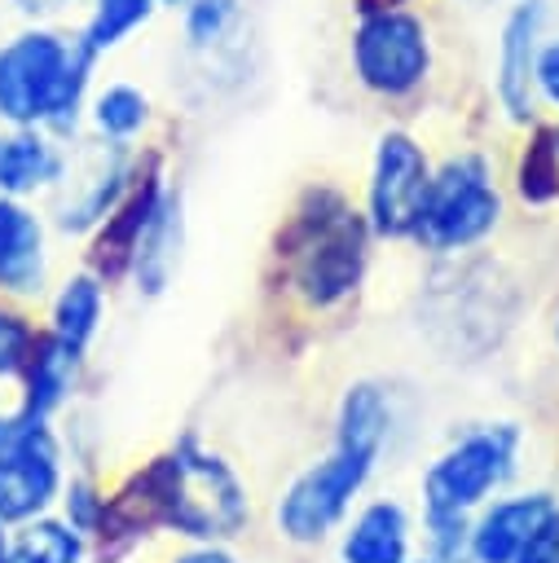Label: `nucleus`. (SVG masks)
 Returning <instances> with one entry per match:
<instances>
[{"label":"nucleus","mask_w":559,"mask_h":563,"mask_svg":"<svg viewBox=\"0 0 559 563\" xmlns=\"http://www.w3.org/2000/svg\"><path fill=\"white\" fill-rule=\"evenodd\" d=\"M84 532L57 519H26L22 532L9 541V563H79Z\"/></svg>","instance_id":"obj_24"},{"label":"nucleus","mask_w":559,"mask_h":563,"mask_svg":"<svg viewBox=\"0 0 559 563\" xmlns=\"http://www.w3.org/2000/svg\"><path fill=\"white\" fill-rule=\"evenodd\" d=\"M427 180H431L427 150L405 128H387L374 141L370 185H365V220H370L374 238L409 242L423 194H427Z\"/></svg>","instance_id":"obj_9"},{"label":"nucleus","mask_w":559,"mask_h":563,"mask_svg":"<svg viewBox=\"0 0 559 563\" xmlns=\"http://www.w3.org/2000/svg\"><path fill=\"white\" fill-rule=\"evenodd\" d=\"M48 277L44 216L26 198L0 194V295H40Z\"/></svg>","instance_id":"obj_13"},{"label":"nucleus","mask_w":559,"mask_h":563,"mask_svg":"<svg viewBox=\"0 0 559 563\" xmlns=\"http://www.w3.org/2000/svg\"><path fill=\"white\" fill-rule=\"evenodd\" d=\"M163 4H167V9H176V4H180V0H163Z\"/></svg>","instance_id":"obj_34"},{"label":"nucleus","mask_w":559,"mask_h":563,"mask_svg":"<svg viewBox=\"0 0 559 563\" xmlns=\"http://www.w3.org/2000/svg\"><path fill=\"white\" fill-rule=\"evenodd\" d=\"M515 198L524 207L559 202V123H528V136L515 154Z\"/></svg>","instance_id":"obj_21"},{"label":"nucleus","mask_w":559,"mask_h":563,"mask_svg":"<svg viewBox=\"0 0 559 563\" xmlns=\"http://www.w3.org/2000/svg\"><path fill=\"white\" fill-rule=\"evenodd\" d=\"M101 317H106V282L97 273H70L57 295H53V312H48V330L70 343V347H88L92 334L101 330Z\"/></svg>","instance_id":"obj_20"},{"label":"nucleus","mask_w":559,"mask_h":563,"mask_svg":"<svg viewBox=\"0 0 559 563\" xmlns=\"http://www.w3.org/2000/svg\"><path fill=\"white\" fill-rule=\"evenodd\" d=\"M511 563H559V506L550 510V519L528 537V545Z\"/></svg>","instance_id":"obj_27"},{"label":"nucleus","mask_w":559,"mask_h":563,"mask_svg":"<svg viewBox=\"0 0 559 563\" xmlns=\"http://www.w3.org/2000/svg\"><path fill=\"white\" fill-rule=\"evenodd\" d=\"M79 356H84V352L70 347V343H62L53 330L35 334V347H31L26 369H22V383H26V400H22V409L48 418V413L70 396L75 374H79Z\"/></svg>","instance_id":"obj_18"},{"label":"nucleus","mask_w":559,"mask_h":563,"mask_svg":"<svg viewBox=\"0 0 559 563\" xmlns=\"http://www.w3.org/2000/svg\"><path fill=\"white\" fill-rule=\"evenodd\" d=\"M9 9L22 22H62L70 9H84V0H9Z\"/></svg>","instance_id":"obj_29"},{"label":"nucleus","mask_w":559,"mask_h":563,"mask_svg":"<svg viewBox=\"0 0 559 563\" xmlns=\"http://www.w3.org/2000/svg\"><path fill=\"white\" fill-rule=\"evenodd\" d=\"M537 97H541V106L559 110V35L541 40V53H537Z\"/></svg>","instance_id":"obj_28"},{"label":"nucleus","mask_w":559,"mask_h":563,"mask_svg":"<svg viewBox=\"0 0 559 563\" xmlns=\"http://www.w3.org/2000/svg\"><path fill=\"white\" fill-rule=\"evenodd\" d=\"M497 224H502V189L489 154L458 150L440 167H431L409 242H418L431 255H462L475 251Z\"/></svg>","instance_id":"obj_6"},{"label":"nucleus","mask_w":559,"mask_h":563,"mask_svg":"<svg viewBox=\"0 0 559 563\" xmlns=\"http://www.w3.org/2000/svg\"><path fill=\"white\" fill-rule=\"evenodd\" d=\"M150 119H154V106H150V92L145 88H136L128 79L92 84L84 123L92 128L97 141H106V145H136L145 136Z\"/></svg>","instance_id":"obj_16"},{"label":"nucleus","mask_w":559,"mask_h":563,"mask_svg":"<svg viewBox=\"0 0 559 563\" xmlns=\"http://www.w3.org/2000/svg\"><path fill=\"white\" fill-rule=\"evenodd\" d=\"M101 506H106V497L88 479H75L70 484V493H66V519H70V528H79L84 537H92V528L101 519Z\"/></svg>","instance_id":"obj_26"},{"label":"nucleus","mask_w":559,"mask_h":563,"mask_svg":"<svg viewBox=\"0 0 559 563\" xmlns=\"http://www.w3.org/2000/svg\"><path fill=\"white\" fill-rule=\"evenodd\" d=\"M370 246L374 229L365 211H357L330 185H308L277 229L273 260L282 290L295 295L308 312H330L361 290Z\"/></svg>","instance_id":"obj_2"},{"label":"nucleus","mask_w":559,"mask_h":563,"mask_svg":"<svg viewBox=\"0 0 559 563\" xmlns=\"http://www.w3.org/2000/svg\"><path fill=\"white\" fill-rule=\"evenodd\" d=\"M242 523L246 488L233 466L194 435H180L167 453L132 471L114 497H106L92 537L101 541V559H114L154 528L189 541H224L242 532Z\"/></svg>","instance_id":"obj_1"},{"label":"nucleus","mask_w":559,"mask_h":563,"mask_svg":"<svg viewBox=\"0 0 559 563\" xmlns=\"http://www.w3.org/2000/svg\"><path fill=\"white\" fill-rule=\"evenodd\" d=\"M180 238H185V216H180V189H167L158 216L150 220L141 246H136V260H132V282L136 290L145 295H163L172 273H176V255H180Z\"/></svg>","instance_id":"obj_19"},{"label":"nucleus","mask_w":559,"mask_h":563,"mask_svg":"<svg viewBox=\"0 0 559 563\" xmlns=\"http://www.w3.org/2000/svg\"><path fill=\"white\" fill-rule=\"evenodd\" d=\"M555 343H559V312H555Z\"/></svg>","instance_id":"obj_33"},{"label":"nucleus","mask_w":559,"mask_h":563,"mask_svg":"<svg viewBox=\"0 0 559 563\" xmlns=\"http://www.w3.org/2000/svg\"><path fill=\"white\" fill-rule=\"evenodd\" d=\"M387 422H392V409H387V396L379 383L365 378L343 391L330 453L317 466H308L304 475H295V484L277 501V528L295 545L321 541L348 515L352 497L361 493V484L374 471V457L387 440Z\"/></svg>","instance_id":"obj_4"},{"label":"nucleus","mask_w":559,"mask_h":563,"mask_svg":"<svg viewBox=\"0 0 559 563\" xmlns=\"http://www.w3.org/2000/svg\"><path fill=\"white\" fill-rule=\"evenodd\" d=\"M343 563H409V519L396 501H370L339 545Z\"/></svg>","instance_id":"obj_17"},{"label":"nucleus","mask_w":559,"mask_h":563,"mask_svg":"<svg viewBox=\"0 0 559 563\" xmlns=\"http://www.w3.org/2000/svg\"><path fill=\"white\" fill-rule=\"evenodd\" d=\"M163 9V0H84V18L75 26V40L101 62L106 53L123 48L150 18Z\"/></svg>","instance_id":"obj_22"},{"label":"nucleus","mask_w":559,"mask_h":563,"mask_svg":"<svg viewBox=\"0 0 559 563\" xmlns=\"http://www.w3.org/2000/svg\"><path fill=\"white\" fill-rule=\"evenodd\" d=\"M35 334L40 330L18 308L0 303V378H13V374L26 369V356L35 347Z\"/></svg>","instance_id":"obj_25"},{"label":"nucleus","mask_w":559,"mask_h":563,"mask_svg":"<svg viewBox=\"0 0 559 563\" xmlns=\"http://www.w3.org/2000/svg\"><path fill=\"white\" fill-rule=\"evenodd\" d=\"M348 62L352 79L370 97L414 101L436 70V31L414 4L357 13L348 35Z\"/></svg>","instance_id":"obj_7"},{"label":"nucleus","mask_w":559,"mask_h":563,"mask_svg":"<svg viewBox=\"0 0 559 563\" xmlns=\"http://www.w3.org/2000/svg\"><path fill=\"white\" fill-rule=\"evenodd\" d=\"M62 136L44 128H0V194L4 198H35L53 194L66 172Z\"/></svg>","instance_id":"obj_14"},{"label":"nucleus","mask_w":559,"mask_h":563,"mask_svg":"<svg viewBox=\"0 0 559 563\" xmlns=\"http://www.w3.org/2000/svg\"><path fill=\"white\" fill-rule=\"evenodd\" d=\"M97 57L62 22H22L0 40V128H44L75 141Z\"/></svg>","instance_id":"obj_3"},{"label":"nucleus","mask_w":559,"mask_h":563,"mask_svg":"<svg viewBox=\"0 0 559 563\" xmlns=\"http://www.w3.org/2000/svg\"><path fill=\"white\" fill-rule=\"evenodd\" d=\"M550 510H555L550 493H524V497L493 501L489 510H480V519L467 532L471 563H511L528 545V537L550 519Z\"/></svg>","instance_id":"obj_15"},{"label":"nucleus","mask_w":559,"mask_h":563,"mask_svg":"<svg viewBox=\"0 0 559 563\" xmlns=\"http://www.w3.org/2000/svg\"><path fill=\"white\" fill-rule=\"evenodd\" d=\"M132 167H136V145H106V141H97L79 158H66V172L53 189L57 194V207H53L57 229L88 238L106 220V211L119 202V194L128 189Z\"/></svg>","instance_id":"obj_12"},{"label":"nucleus","mask_w":559,"mask_h":563,"mask_svg":"<svg viewBox=\"0 0 559 563\" xmlns=\"http://www.w3.org/2000/svg\"><path fill=\"white\" fill-rule=\"evenodd\" d=\"M550 26V0H511L497 22V53H493V101L497 110L528 128L541 110L537 97V53Z\"/></svg>","instance_id":"obj_11"},{"label":"nucleus","mask_w":559,"mask_h":563,"mask_svg":"<svg viewBox=\"0 0 559 563\" xmlns=\"http://www.w3.org/2000/svg\"><path fill=\"white\" fill-rule=\"evenodd\" d=\"M519 431L511 422H493L480 431H467L458 444H449L423 475V510L431 528L436 559L431 563H471L467 554V515L515 471Z\"/></svg>","instance_id":"obj_5"},{"label":"nucleus","mask_w":559,"mask_h":563,"mask_svg":"<svg viewBox=\"0 0 559 563\" xmlns=\"http://www.w3.org/2000/svg\"><path fill=\"white\" fill-rule=\"evenodd\" d=\"M414 0H352V13H374V9H405Z\"/></svg>","instance_id":"obj_31"},{"label":"nucleus","mask_w":559,"mask_h":563,"mask_svg":"<svg viewBox=\"0 0 559 563\" xmlns=\"http://www.w3.org/2000/svg\"><path fill=\"white\" fill-rule=\"evenodd\" d=\"M180 40L189 53H220L229 40H238L246 0H180Z\"/></svg>","instance_id":"obj_23"},{"label":"nucleus","mask_w":559,"mask_h":563,"mask_svg":"<svg viewBox=\"0 0 559 563\" xmlns=\"http://www.w3.org/2000/svg\"><path fill=\"white\" fill-rule=\"evenodd\" d=\"M62 488V453L40 413L0 418V523L35 519Z\"/></svg>","instance_id":"obj_8"},{"label":"nucleus","mask_w":559,"mask_h":563,"mask_svg":"<svg viewBox=\"0 0 559 563\" xmlns=\"http://www.w3.org/2000/svg\"><path fill=\"white\" fill-rule=\"evenodd\" d=\"M0 563H9V537H4V523H0Z\"/></svg>","instance_id":"obj_32"},{"label":"nucleus","mask_w":559,"mask_h":563,"mask_svg":"<svg viewBox=\"0 0 559 563\" xmlns=\"http://www.w3.org/2000/svg\"><path fill=\"white\" fill-rule=\"evenodd\" d=\"M176 563H238V559L220 550V541H198V550H185Z\"/></svg>","instance_id":"obj_30"},{"label":"nucleus","mask_w":559,"mask_h":563,"mask_svg":"<svg viewBox=\"0 0 559 563\" xmlns=\"http://www.w3.org/2000/svg\"><path fill=\"white\" fill-rule=\"evenodd\" d=\"M167 167L158 150H136V167L128 189L119 194V202L106 211V220L88 233V273H97L106 286L132 273L136 246L150 229V220L158 216L163 198H167Z\"/></svg>","instance_id":"obj_10"}]
</instances>
